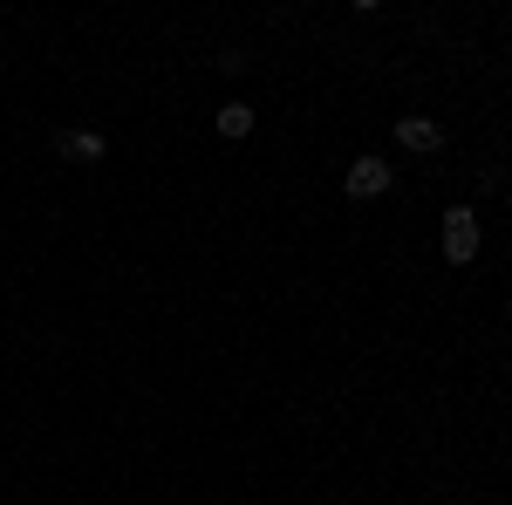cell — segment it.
Returning a JSON list of instances; mask_svg holds the SVG:
<instances>
[{
	"mask_svg": "<svg viewBox=\"0 0 512 505\" xmlns=\"http://www.w3.org/2000/svg\"><path fill=\"white\" fill-rule=\"evenodd\" d=\"M478 212L472 205H451V212H444V219H437V246H444V260H451V267H472L478 260Z\"/></svg>",
	"mask_w": 512,
	"mask_h": 505,
	"instance_id": "1",
	"label": "cell"
},
{
	"mask_svg": "<svg viewBox=\"0 0 512 505\" xmlns=\"http://www.w3.org/2000/svg\"><path fill=\"white\" fill-rule=\"evenodd\" d=\"M219 137H226V144L253 137V103H219Z\"/></svg>",
	"mask_w": 512,
	"mask_h": 505,
	"instance_id": "5",
	"label": "cell"
},
{
	"mask_svg": "<svg viewBox=\"0 0 512 505\" xmlns=\"http://www.w3.org/2000/svg\"><path fill=\"white\" fill-rule=\"evenodd\" d=\"M110 151L96 130H55V157H76V164H96V157Z\"/></svg>",
	"mask_w": 512,
	"mask_h": 505,
	"instance_id": "4",
	"label": "cell"
},
{
	"mask_svg": "<svg viewBox=\"0 0 512 505\" xmlns=\"http://www.w3.org/2000/svg\"><path fill=\"white\" fill-rule=\"evenodd\" d=\"M506 321H512V301H506Z\"/></svg>",
	"mask_w": 512,
	"mask_h": 505,
	"instance_id": "6",
	"label": "cell"
},
{
	"mask_svg": "<svg viewBox=\"0 0 512 505\" xmlns=\"http://www.w3.org/2000/svg\"><path fill=\"white\" fill-rule=\"evenodd\" d=\"M396 151H410V157L444 151V123L437 117H396Z\"/></svg>",
	"mask_w": 512,
	"mask_h": 505,
	"instance_id": "3",
	"label": "cell"
},
{
	"mask_svg": "<svg viewBox=\"0 0 512 505\" xmlns=\"http://www.w3.org/2000/svg\"><path fill=\"white\" fill-rule=\"evenodd\" d=\"M342 185H349V198H383L396 185V171L383 164V157H349V171H342Z\"/></svg>",
	"mask_w": 512,
	"mask_h": 505,
	"instance_id": "2",
	"label": "cell"
}]
</instances>
